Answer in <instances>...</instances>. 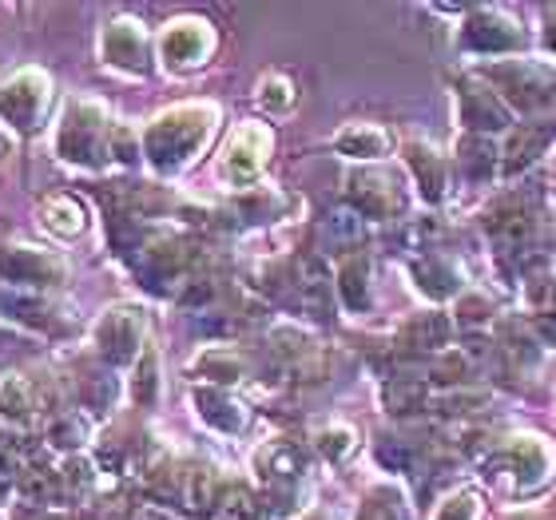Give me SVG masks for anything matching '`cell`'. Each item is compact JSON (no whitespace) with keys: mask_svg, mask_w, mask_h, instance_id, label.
Here are the masks:
<instances>
[{"mask_svg":"<svg viewBox=\"0 0 556 520\" xmlns=\"http://www.w3.org/2000/svg\"><path fill=\"white\" fill-rule=\"evenodd\" d=\"M211 124H215V107H175L167 116H160L148 128L143 139V151L148 160L160 167V172H175L179 163H187L199 151V143L211 136Z\"/></svg>","mask_w":556,"mask_h":520,"instance_id":"1","label":"cell"},{"mask_svg":"<svg viewBox=\"0 0 556 520\" xmlns=\"http://www.w3.org/2000/svg\"><path fill=\"white\" fill-rule=\"evenodd\" d=\"M108 119L96 104H72L64 112V124H60L56 148L68 163H84V167H96L108 151Z\"/></svg>","mask_w":556,"mask_h":520,"instance_id":"2","label":"cell"},{"mask_svg":"<svg viewBox=\"0 0 556 520\" xmlns=\"http://www.w3.org/2000/svg\"><path fill=\"white\" fill-rule=\"evenodd\" d=\"M489 80H497L505 100L521 112H545L556 104V76H548L545 68H533V64H501L489 72Z\"/></svg>","mask_w":556,"mask_h":520,"instance_id":"3","label":"cell"},{"mask_svg":"<svg viewBox=\"0 0 556 520\" xmlns=\"http://www.w3.org/2000/svg\"><path fill=\"white\" fill-rule=\"evenodd\" d=\"M48 107V76L36 68L16 72L4 88H0V119H9L12 128L33 131Z\"/></svg>","mask_w":556,"mask_h":520,"instance_id":"4","label":"cell"},{"mask_svg":"<svg viewBox=\"0 0 556 520\" xmlns=\"http://www.w3.org/2000/svg\"><path fill=\"white\" fill-rule=\"evenodd\" d=\"M270 151V136L263 128H239L231 136V143H227V151H223V175L231 179L235 187H247L255 183V175L263 172V160H267Z\"/></svg>","mask_w":556,"mask_h":520,"instance_id":"5","label":"cell"},{"mask_svg":"<svg viewBox=\"0 0 556 520\" xmlns=\"http://www.w3.org/2000/svg\"><path fill=\"white\" fill-rule=\"evenodd\" d=\"M160 48H163V60H167L172 68H195V64H203V60L211 56L215 33H211V24H203V21H175V24H167Z\"/></svg>","mask_w":556,"mask_h":520,"instance_id":"6","label":"cell"},{"mask_svg":"<svg viewBox=\"0 0 556 520\" xmlns=\"http://www.w3.org/2000/svg\"><path fill=\"white\" fill-rule=\"evenodd\" d=\"M139 338H143V322L136 310H112L104 314V322L96 326V346L112 366H128L139 354Z\"/></svg>","mask_w":556,"mask_h":520,"instance_id":"7","label":"cell"},{"mask_svg":"<svg viewBox=\"0 0 556 520\" xmlns=\"http://www.w3.org/2000/svg\"><path fill=\"white\" fill-rule=\"evenodd\" d=\"M60 263L48 258L45 251L33 246H0V282H16V287H48L60 282Z\"/></svg>","mask_w":556,"mask_h":520,"instance_id":"8","label":"cell"},{"mask_svg":"<svg viewBox=\"0 0 556 520\" xmlns=\"http://www.w3.org/2000/svg\"><path fill=\"white\" fill-rule=\"evenodd\" d=\"M294 299L311 318L326 322L330 310H334V282H330V270L318 255L299 258V270H294Z\"/></svg>","mask_w":556,"mask_h":520,"instance_id":"9","label":"cell"},{"mask_svg":"<svg viewBox=\"0 0 556 520\" xmlns=\"http://www.w3.org/2000/svg\"><path fill=\"white\" fill-rule=\"evenodd\" d=\"M258 473L275 493H287L306 473V453L294 441H270L267 449H258Z\"/></svg>","mask_w":556,"mask_h":520,"instance_id":"10","label":"cell"},{"mask_svg":"<svg viewBox=\"0 0 556 520\" xmlns=\"http://www.w3.org/2000/svg\"><path fill=\"white\" fill-rule=\"evenodd\" d=\"M104 60L112 68L124 72H143L148 68V36L139 28V21H116L104 33Z\"/></svg>","mask_w":556,"mask_h":520,"instance_id":"11","label":"cell"},{"mask_svg":"<svg viewBox=\"0 0 556 520\" xmlns=\"http://www.w3.org/2000/svg\"><path fill=\"white\" fill-rule=\"evenodd\" d=\"M350 199H354L358 215H370V219H386V215L402 211V191L394 187L390 175H354L350 179Z\"/></svg>","mask_w":556,"mask_h":520,"instance_id":"12","label":"cell"},{"mask_svg":"<svg viewBox=\"0 0 556 520\" xmlns=\"http://www.w3.org/2000/svg\"><path fill=\"white\" fill-rule=\"evenodd\" d=\"M465 45L477 48V52H509V48L521 45V33H517V24H509L497 12H481L465 28Z\"/></svg>","mask_w":556,"mask_h":520,"instance_id":"13","label":"cell"},{"mask_svg":"<svg viewBox=\"0 0 556 520\" xmlns=\"http://www.w3.org/2000/svg\"><path fill=\"white\" fill-rule=\"evenodd\" d=\"M195 405H199V417H203L207 426L223 429V433H239V429H243V421H247L243 405L235 402L231 393L215 390V385H199Z\"/></svg>","mask_w":556,"mask_h":520,"instance_id":"14","label":"cell"},{"mask_svg":"<svg viewBox=\"0 0 556 520\" xmlns=\"http://www.w3.org/2000/svg\"><path fill=\"white\" fill-rule=\"evenodd\" d=\"M489 234H493V243L505 255H521L525 246H529V239H533V215L525 207H501L489 219Z\"/></svg>","mask_w":556,"mask_h":520,"instance_id":"15","label":"cell"},{"mask_svg":"<svg viewBox=\"0 0 556 520\" xmlns=\"http://www.w3.org/2000/svg\"><path fill=\"white\" fill-rule=\"evenodd\" d=\"M505 465L517 477V485H536L548 473V449L541 445V437H517L505 449Z\"/></svg>","mask_w":556,"mask_h":520,"instance_id":"16","label":"cell"},{"mask_svg":"<svg viewBox=\"0 0 556 520\" xmlns=\"http://www.w3.org/2000/svg\"><path fill=\"white\" fill-rule=\"evenodd\" d=\"M462 116L473 131H501L509 124V107L485 88H465L462 92Z\"/></svg>","mask_w":556,"mask_h":520,"instance_id":"17","label":"cell"},{"mask_svg":"<svg viewBox=\"0 0 556 520\" xmlns=\"http://www.w3.org/2000/svg\"><path fill=\"white\" fill-rule=\"evenodd\" d=\"M179 505H184L187 512H211L219 505V485H215L211 469L195 465V469H184V473H179Z\"/></svg>","mask_w":556,"mask_h":520,"instance_id":"18","label":"cell"},{"mask_svg":"<svg viewBox=\"0 0 556 520\" xmlns=\"http://www.w3.org/2000/svg\"><path fill=\"white\" fill-rule=\"evenodd\" d=\"M334 148L342 155H354V160H374V155H386L390 148V139H386L382 128H374V124H350L334 136Z\"/></svg>","mask_w":556,"mask_h":520,"instance_id":"19","label":"cell"},{"mask_svg":"<svg viewBox=\"0 0 556 520\" xmlns=\"http://www.w3.org/2000/svg\"><path fill=\"white\" fill-rule=\"evenodd\" d=\"M45 227L52 234H60V239H76V234L88 227V219H84V207L76 203V199L56 195L45 203Z\"/></svg>","mask_w":556,"mask_h":520,"instance_id":"20","label":"cell"},{"mask_svg":"<svg viewBox=\"0 0 556 520\" xmlns=\"http://www.w3.org/2000/svg\"><path fill=\"white\" fill-rule=\"evenodd\" d=\"M36 409V390L24 378H16V373H4L0 378V414L9 417V421H28Z\"/></svg>","mask_w":556,"mask_h":520,"instance_id":"21","label":"cell"},{"mask_svg":"<svg viewBox=\"0 0 556 520\" xmlns=\"http://www.w3.org/2000/svg\"><path fill=\"white\" fill-rule=\"evenodd\" d=\"M382 397H386V409L390 414H421L429 405V390H426V382H414V378H397V382H390L382 390Z\"/></svg>","mask_w":556,"mask_h":520,"instance_id":"22","label":"cell"},{"mask_svg":"<svg viewBox=\"0 0 556 520\" xmlns=\"http://www.w3.org/2000/svg\"><path fill=\"white\" fill-rule=\"evenodd\" d=\"M366 275H370V266H366L362 255H350L346 263H342V270H338V290H342V299H346L350 310H366V302H370V294H366Z\"/></svg>","mask_w":556,"mask_h":520,"instance_id":"23","label":"cell"},{"mask_svg":"<svg viewBox=\"0 0 556 520\" xmlns=\"http://www.w3.org/2000/svg\"><path fill=\"white\" fill-rule=\"evenodd\" d=\"M409 167H414L417 183H421V195L441 199V187H445V167L433 151H426L421 143H409Z\"/></svg>","mask_w":556,"mask_h":520,"instance_id":"24","label":"cell"},{"mask_svg":"<svg viewBox=\"0 0 556 520\" xmlns=\"http://www.w3.org/2000/svg\"><path fill=\"white\" fill-rule=\"evenodd\" d=\"M414 275L421 278V290L426 294H433V299H445V294H453L457 290V270H453L445 258H438V255H429V258H421V263L414 266Z\"/></svg>","mask_w":556,"mask_h":520,"instance_id":"25","label":"cell"},{"mask_svg":"<svg viewBox=\"0 0 556 520\" xmlns=\"http://www.w3.org/2000/svg\"><path fill=\"white\" fill-rule=\"evenodd\" d=\"M493 167H497V151H493V143L481 139V136L465 139L462 143V172L469 175V179H489Z\"/></svg>","mask_w":556,"mask_h":520,"instance_id":"26","label":"cell"},{"mask_svg":"<svg viewBox=\"0 0 556 520\" xmlns=\"http://www.w3.org/2000/svg\"><path fill=\"white\" fill-rule=\"evenodd\" d=\"M445 342H450V322L441 314H426V318L409 322L406 330V346L414 350H441Z\"/></svg>","mask_w":556,"mask_h":520,"instance_id":"27","label":"cell"},{"mask_svg":"<svg viewBox=\"0 0 556 520\" xmlns=\"http://www.w3.org/2000/svg\"><path fill=\"white\" fill-rule=\"evenodd\" d=\"M33 457H36L33 445L0 437V485H21V477H24V469H28Z\"/></svg>","mask_w":556,"mask_h":520,"instance_id":"28","label":"cell"},{"mask_svg":"<svg viewBox=\"0 0 556 520\" xmlns=\"http://www.w3.org/2000/svg\"><path fill=\"white\" fill-rule=\"evenodd\" d=\"M406 512H402V497L397 493H390V489H374L370 497L362 500V512L358 520H402Z\"/></svg>","mask_w":556,"mask_h":520,"instance_id":"29","label":"cell"},{"mask_svg":"<svg viewBox=\"0 0 556 520\" xmlns=\"http://www.w3.org/2000/svg\"><path fill=\"white\" fill-rule=\"evenodd\" d=\"M88 489H92V465L84 461V457L64 461V469H60V497H84Z\"/></svg>","mask_w":556,"mask_h":520,"instance_id":"30","label":"cell"},{"mask_svg":"<svg viewBox=\"0 0 556 520\" xmlns=\"http://www.w3.org/2000/svg\"><path fill=\"white\" fill-rule=\"evenodd\" d=\"M545 143H548V131L529 128L525 136L513 139V148H509V160H505V167H509V172H521L525 163H533V160H536V151L545 148Z\"/></svg>","mask_w":556,"mask_h":520,"instance_id":"31","label":"cell"},{"mask_svg":"<svg viewBox=\"0 0 556 520\" xmlns=\"http://www.w3.org/2000/svg\"><path fill=\"white\" fill-rule=\"evenodd\" d=\"M219 517L223 520H263V512H258L255 497H251L247 489H227L219 497Z\"/></svg>","mask_w":556,"mask_h":520,"instance_id":"32","label":"cell"},{"mask_svg":"<svg viewBox=\"0 0 556 520\" xmlns=\"http://www.w3.org/2000/svg\"><path fill=\"white\" fill-rule=\"evenodd\" d=\"M0 310L9 314V318H16V322L24 326H40L45 330L48 326V310L40 306V302L33 299H16V294H0Z\"/></svg>","mask_w":556,"mask_h":520,"instance_id":"33","label":"cell"},{"mask_svg":"<svg viewBox=\"0 0 556 520\" xmlns=\"http://www.w3.org/2000/svg\"><path fill=\"white\" fill-rule=\"evenodd\" d=\"M84 433H88V426H84L80 417H72V414L52 417V426H48V441H52V445H60V449H76V445L84 441Z\"/></svg>","mask_w":556,"mask_h":520,"instance_id":"34","label":"cell"},{"mask_svg":"<svg viewBox=\"0 0 556 520\" xmlns=\"http://www.w3.org/2000/svg\"><path fill=\"white\" fill-rule=\"evenodd\" d=\"M326 234H330L334 243H358L362 215L358 211H334V215H326Z\"/></svg>","mask_w":556,"mask_h":520,"instance_id":"35","label":"cell"},{"mask_svg":"<svg viewBox=\"0 0 556 520\" xmlns=\"http://www.w3.org/2000/svg\"><path fill=\"white\" fill-rule=\"evenodd\" d=\"M258 104L267 107V112H287L294 104V92H290V84L282 76H267V80L258 84Z\"/></svg>","mask_w":556,"mask_h":520,"instance_id":"36","label":"cell"},{"mask_svg":"<svg viewBox=\"0 0 556 520\" xmlns=\"http://www.w3.org/2000/svg\"><path fill=\"white\" fill-rule=\"evenodd\" d=\"M318 449H323L326 461H342L350 449H354V433L346 426H330L318 433Z\"/></svg>","mask_w":556,"mask_h":520,"instance_id":"37","label":"cell"},{"mask_svg":"<svg viewBox=\"0 0 556 520\" xmlns=\"http://www.w3.org/2000/svg\"><path fill=\"white\" fill-rule=\"evenodd\" d=\"M80 385H84V402L96 405V409L116 397V382H112L108 373H88V378H84Z\"/></svg>","mask_w":556,"mask_h":520,"instance_id":"38","label":"cell"},{"mask_svg":"<svg viewBox=\"0 0 556 520\" xmlns=\"http://www.w3.org/2000/svg\"><path fill=\"white\" fill-rule=\"evenodd\" d=\"M151 397H155V358L143 354V358H139V373H136V402L148 405Z\"/></svg>","mask_w":556,"mask_h":520,"instance_id":"39","label":"cell"},{"mask_svg":"<svg viewBox=\"0 0 556 520\" xmlns=\"http://www.w3.org/2000/svg\"><path fill=\"white\" fill-rule=\"evenodd\" d=\"M477 517V500L469 493H457L438 509V520H473Z\"/></svg>","mask_w":556,"mask_h":520,"instance_id":"40","label":"cell"},{"mask_svg":"<svg viewBox=\"0 0 556 520\" xmlns=\"http://www.w3.org/2000/svg\"><path fill=\"white\" fill-rule=\"evenodd\" d=\"M108 151H112L116 160H124V163H136V155H139L136 139H131L128 128H116V131H112V143H108Z\"/></svg>","mask_w":556,"mask_h":520,"instance_id":"41","label":"cell"},{"mask_svg":"<svg viewBox=\"0 0 556 520\" xmlns=\"http://www.w3.org/2000/svg\"><path fill=\"white\" fill-rule=\"evenodd\" d=\"M203 370L207 373H219V382H227V378H239V362L235 358H223V354H207V358H203Z\"/></svg>","mask_w":556,"mask_h":520,"instance_id":"42","label":"cell"},{"mask_svg":"<svg viewBox=\"0 0 556 520\" xmlns=\"http://www.w3.org/2000/svg\"><path fill=\"white\" fill-rule=\"evenodd\" d=\"M128 520H175V517L167 509H160V505H136L128 512Z\"/></svg>","mask_w":556,"mask_h":520,"instance_id":"43","label":"cell"},{"mask_svg":"<svg viewBox=\"0 0 556 520\" xmlns=\"http://www.w3.org/2000/svg\"><path fill=\"white\" fill-rule=\"evenodd\" d=\"M545 45H548V52H556V12H548V28H545Z\"/></svg>","mask_w":556,"mask_h":520,"instance_id":"44","label":"cell"}]
</instances>
